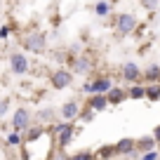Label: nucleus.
Here are the masks:
<instances>
[{
  "label": "nucleus",
  "instance_id": "nucleus-2",
  "mask_svg": "<svg viewBox=\"0 0 160 160\" xmlns=\"http://www.w3.org/2000/svg\"><path fill=\"white\" fill-rule=\"evenodd\" d=\"M111 87H113V80L106 73H97V75H92V78H87L82 82V92L85 94H106Z\"/></svg>",
  "mask_w": 160,
  "mask_h": 160
},
{
  "label": "nucleus",
  "instance_id": "nucleus-11",
  "mask_svg": "<svg viewBox=\"0 0 160 160\" xmlns=\"http://www.w3.org/2000/svg\"><path fill=\"white\" fill-rule=\"evenodd\" d=\"M115 153L118 155H134L137 153V139L122 137L120 141H115Z\"/></svg>",
  "mask_w": 160,
  "mask_h": 160
},
{
  "label": "nucleus",
  "instance_id": "nucleus-9",
  "mask_svg": "<svg viewBox=\"0 0 160 160\" xmlns=\"http://www.w3.org/2000/svg\"><path fill=\"white\" fill-rule=\"evenodd\" d=\"M122 78H125L130 85H134V82H141V78H144V71H141L139 66L134 64V61H127V64L122 66Z\"/></svg>",
  "mask_w": 160,
  "mask_h": 160
},
{
  "label": "nucleus",
  "instance_id": "nucleus-27",
  "mask_svg": "<svg viewBox=\"0 0 160 160\" xmlns=\"http://www.w3.org/2000/svg\"><path fill=\"white\" fill-rule=\"evenodd\" d=\"M7 108H10V99H0V118L7 113Z\"/></svg>",
  "mask_w": 160,
  "mask_h": 160
},
{
  "label": "nucleus",
  "instance_id": "nucleus-19",
  "mask_svg": "<svg viewBox=\"0 0 160 160\" xmlns=\"http://www.w3.org/2000/svg\"><path fill=\"white\" fill-rule=\"evenodd\" d=\"M54 115H57V111L52 108V106H45V108L38 111V120H40V122H52Z\"/></svg>",
  "mask_w": 160,
  "mask_h": 160
},
{
  "label": "nucleus",
  "instance_id": "nucleus-17",
  "mask_svg": "<svg viewBox=\"0 0 160 160\" xmlns=\"http://www.w3.org/2000/svg\"><path fill=\"white\" fill-rule=\"evenodd\" d=\"M94 14L97 17H108L111 14V2L108 0H97L94 2Z\"/></svg>",
  "mask_w": 160,
  "mask_h": 160
},
{
  "label": "nucleus",
  "instance_id": "nucleus-21",
  "mask_svg": "<svg viewBox=\"0 0 160 160\" xmlns=\"http://www.w3.org/2000/svg\"><path fill=\"white\" fill-rule=\"evenodd\" d=\"M94 115H97V111H92L87 104H85V108L80 111V120H82V122H92V120H94Z\"/></svg>",
  "mask_w": 160,
  "mask_h": 160
},
{
  "label": "nucleus",
  "instance_id": "nucleus-3",
  "mask_svg": "<svg viewBox=\"0 0 160 160\" xmlns=\"http://www.w3.org/2000/svg\"><path fill=\"white\" fill-rule=\"evenodd\" d=\"M66 64H68V68L73 71V75H90L92 71H94V59H92V54H66Z\"/></svg>",
  "mask_w": 160,
  "mask_h": 160
},
{
  "label": "nucleus",
  "instance_id": "nucleus-14",
  "mask_svg": "<svg viewBox=\"0 0 160 160\" xmlns=\"http://www.w3.org/2000/svg\"><path fill=\"white\" fill-rule=\"evenodd\" d=\"M127 99H146V85L134 82V85L127 87Z\"/></svg>",
  "mask_w": 160,
  "mask_h": 160
},
{
  "label": "nucleus",
  "instance_id": "nucleus-7",
  "mask_svg": "<svg viewBox=\"0 0 160 160\" xmlns=\"http://www.w3.org/2000/svg\"><path fill=\"white\" fill-rule=\"evenodd\" d=\"M80 101H75V99H71V101H64L61 104V108H59V115H61V120H66V122H73V120H78L80 118Z\"/></svg>",
  "mask_w": 160,
  "mask_h": 160
},
{
  "label": "nucleus",
  "instance_id": "nucleus-28",
  "mask_svg": "<svg viewBox=\"0 0 160 160\" xmlns=\"http://www.w3.org/2000/svg\"><path fill=\"white\" fill-rule=\"evenodd\" d=\"M7 35H10V28H7V26H2V28H0V38L5 40V38H7Z\"/></svg>",
  "mask_w": 160,
  "mask_h": 160
},
{
  "label": "nucleus",
  "instance_id": "nucleus-16",
  "mask_svg": "<svg viewBox=\"0 0 160 160\" xmlns=\"http://www.w3.org/2000/svg\"><path fill=\"white\" fill-rule=\"evenodd\" d=\"M155 144H158V141H155L153 137H141V139H137V148H139L141 153H146V151H153Z\"/></svg>",
  "mask_w": 160,
  "mask_h": 160
},
{
  "label": "nucleus",
  "instance_id": "nucleus-29",
  "mask_svg": "<svg viewBox=\"0 0 160 160\" xmlns=\"http://www.w3.org/2000/svg\"><path fill=\"white\" fill-rule=\"evenodd\" d=\"M153 139H155V141H158V144H160V125H158V127H155V130H153Z\"/></svg>",
  "mask_w": 160,
  "mask_h": 160
},
{
  "label": "nucleus",
  "instance_id": "nucleus-4",
  "mask_svg": "<svg viewBox=\"0 0 160 160\" xmlns=\"http://www.w3.org/2000/svg\"><path fill=\"white\" fill-rule=\"evenodd\" d=\"M21 45H24V50H26V52L42 54V52H47V35H45V33H40V31H33V33L24 35Z\"/></svg>",
  "mask_w": 160,
  "mask_h": 160
},
{
  "label": "nucleus",
  "instance_id": "nucleus-23",
  "mask_svg": "<svg viewBox=\"0 0 160 160\" xmlns=\"http://www.w3.org/2000/svg\"><path fill=\"white\" fill-rule=\"evenodd\" d=\"M71 160H97V155L92 151H80V153L71 155Z\"/></svg>",
  "mask_w": 160,
  "mask_h": 160
},
{
  "label": "nucleus",
  "instance_id": "nucleus-25",
  "mask_svg": "<svg viewBox=\"0 0 160 160\" xmlns=\"http://www.w3.org/2000/svg\"><path fill=\"white\" fill-rule=\"evenodd\" d=\"M158 5H160V0H141V7H144V10H148V12H153Z\"/></svg>",
  "mask_w": 160,
  "mask_h": 160
},
{
  "label": "nucleus",
  "instance_id": "nucleus-26",
  "mask_svg": "<svg viewBox=\"0 0 160 160\" xmlns=\"http://www.w3.org/2000/svg\"><path fill=\"white\" fill-rule=\"evenodd\" d=\"M141 160H160V151H146V153H141Z\"/></svg>",
  "mask_w": 160,
  "mask_h": 160
},
{
  "label": "nucleus",
  "instance_id": "nucleus-20",
  "mask_svg": "<svg viewBox=\"0 0 160 160\" xmlns=\"http://www.w3.org/2000/svg\"><path fill=\"white\" fill-rule=\"evenodd\" d=\"M115 155H118L115 153V144L113 146H101L99 148V158L101 160H111V158H115Z\"/></svg>",
  "mask_w": 160,
  "mask_h": 160
},
{
  "label": "nucleus",
  "instance_id": "nucleus-8",
  "mask_svg": "<svg viewBox=\"0 0 160 160\" xmlns=\"http://www.w3.org/2000/svg\"><path fill=\"white\" fill-rule=\"evenodd\" d=\"M12 127L17 132H24L31 127V111L28 108H17L14 115H12Z\"/></svg>",
  "mask_w": 160,
  "mask_h": 160
},
{
  "label": "nucleus",
  "instance_id": "nucleus-1",
  "mask_svg": "<svg viewBox=\"0 0 160 160\" xmlns=\"http://www.w3.org/2000/svg\"><path fill=\"white\" fill-rule=\"evenodd\" d=\"M137 28H139V19H137L132 12H120V14L113 17V31L120 35V38L132 35Z\"/></svg>",
  "mask_w": 160,
  "mask_h": 160
},
{
  "label": "nucleus",
  "instance_id": "nucleus-5",
  "mask_svg": "<svg viewBox=\"0 0 160 160\" xmlns=\"http://www.w3.org/2000/svg\"><path fill=\"white\" fill-rule=\"evenodd\" d=\"M73 137H75V125L73 122L61 120V122L54 125V139H57V144H59V148H66V146L73 141Z\"/></svg>",
  "mask_w": 160,
  "mask_h": 160
},
{
  "label": "nucleus",
  "instance_id": "nucleus-6",
  "mask_svg": "<svg viewBox=\"0 0 160 160\" xmlns=\"http://www.w3.org/2000/svg\"><path fill=\"white\" fill-rule=\"evenodd\" d=\"M50 85H52V90H66V87H71V85H73V71H71V68L52 71Z\"/></svg>",
  "mask_w": 160,
  "mask_h": 160
},
{
  "label": "nucleus",
  "instance_id": "nucleus-24",
  "mask_svg": "<svg viewBox=\"0 0 160 160\" xmlns=\"http://www.w3.org/2000/svg\"><path fill=\"white\" fill-rule=\"evenodd\" d=\"M21 141H24V137H21L17 130H14V134H10V137H7V144H10V146H19Z\"/></svg>",
  "mask_w": 160,
  "mask_h": 160
},
{
  "label": "nucleus",
  "instance_id": "nucleus-15",
  "mask_svg": "<svg viewBox=\"0 0 160 160\" xmlns=\"http://www.w3.org/2000/svg\"><path fill=\"white\" fill-rule=\"evenodd\" d=\"M144 78H146V85H148V82H160V64H151V66H146Z\"/></svg>",
  "mask_w": 160,
  "mask_h": 160
},
{
  "label": "nucleus",
  "instance_id": "nucleus-13",
  "mask_svg": "<svg viewBox=\"0 0 160 160\" xmlns=\"http://www.w3.org/2000/svg\"><path fill=\"white\" fill-rule=\"evenodd\" d=\"M106 97H108V104H122V101L127 99V90L125 87H111L108 92H106Z\"/></svg>",
  "mask_w": 160,
  "mask_h": 160
},
{
  "label": "nucleus",
  "instance_id": "nucleus-10",
  "mask_svg": "<svg viewBox=\"0 0 160 160\" xmlns=\"http://www.w3.org/2000/svg\"><path fill=\"white\" fill-rule=\"evenodd\" d=\"M10 68L14 71L17 75H24L26 71H28V59H26V54H21V52H14V54L10 57Z\"/></svg>",
  "mask_w": 160,
  "mask_h": 160
},
{
  "label": "nucleus",
  "instance_id": "nucleus-22",
  "mask_svg": "<svg viewBox=\"0 0 160 160\" xmlns=\"http://www.w3.org/2000/svg\"><path fill=\"white\" fill-rule=\"evenodd\" d=\"M42 134H45V130H42V127H28V134H26V141H35V139H40Z\"/></svg>",
  "mask_w": 160,
  "mask_h": 160
},
{
  "label": "nucleus",
  "instance_id": "nucleus-12",
  "mask_svg": "<svg viewBox=\"0 0 160 160\" xmlns=\"http://www.w3.org/2000/svg\"><path fill=\"white\" fill-rule=\"evenodd\" d=\"M87 106H90L92 111H97V113H101V111H106L108 108V97L106 94H90L87 97Z\"/></svg>",
  "mask_w": 160,
  "mask_h": 160
},
{
  "label": "nucleus",
  "instance_id": "nucleus-18",
  "mask_svg": "<svg viewBox=\"0 0 160 160\" xmlns=\"http://www.w3.org/2000/svg\"><path fill=\"white\" fill-rule=\"evenodd\" d=\"M146 99L148 101L160 99V82H148V85H146Z\"/></svg>",
  "mask_w": 160,
  "mask_h": 160
}]
</instances>
